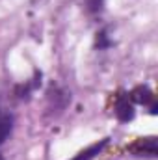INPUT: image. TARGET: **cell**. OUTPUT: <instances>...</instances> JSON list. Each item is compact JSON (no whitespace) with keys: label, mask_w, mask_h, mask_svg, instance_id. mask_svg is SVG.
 <instances>
[{"label":"cell","mask_w":158,"mask_h":160,"mask_svg":"<svg viewBox=\"0 0 158 160\" xmlns=\"http://www.w3.org/2000/svg\"><path fill=\"white\" fill-rule=\"evenodd\" d=\"M0 160H4V157H2V155H0Z\"/></svg>","instance_id":"8"},{"label":"cell","mask_w":158,"mask_h":160,"mask_svg":"<svg viewBox=\"0 0 158 160\" xmlns=\"http://www.w3.org/2000/svg\"><path fill=\"white\" fill-rule=\"evenodd\" d=\"M86 8L89 13H101L104 8V0H86Z\"/></svg>","instance_id":"7"},{"label":"cell","mask_w":158,"mask_h":160,"mask_svg":"<svg viewBox=\"0 0 158 160\" xmlns=\"http://www.w3.org/2000/svg\"><path fill=\"white\" fill-rule=\"evenodd\" d=\"M114 112H116V116H117L119 121H130L134 118V102H132V99H130V95L128 93H119L117 97H116V104H114Z\"/></svg>","instance_id":"2"},{"label":"cell","mask_w":158,"mask_h":160,"mask_svg":"<svg viewBox=\"0 0 158 160\" xmlns=\"http://www.w3.org/2000/svg\"><path fill=\"white\" fill-rule=\"evenodd\" d=\"M13 130V118L11 116H0V143L7 140V136Z\"/></svg>","instance_id":"5"},{"label":"cell","mask_w":158,"mask_h":160,"mask_svg":"<svg viewBox=\"0 0 158 160\" xmlns=\"http://www.w3.org/2000/svg\"><path fill=\"white\" fill-rule=\"evenodd\" d=\"M95 47H97L99 50H104V48L112 47V39H110V36H108V30H106V28H102L101 32H97V39H95Z\"/></svg>","instance_id":"6"},{"label":"cell","mask_w":158,"mask_h":160,"mask_svg":"<svg viewBox=\"0 0 158 160\" xmlns=\"http://www.w3.org/2000/svg\"><path fill=\"white\" fill-rule=\"evenodd\" d=\"M128 149L136 157H147V158H156L158 157V143H156V138L155 136L138 138Z\"/></svg>","instance_id":"1"},{"label":"cell","mask_w":158,"mask_h":160,"mask_svg":"<svg viewBox=\"0 0 158 160\" xmlns=\"http://www.w3.org/2000/svg\"><path fill=\"white\" fill-rule=\"evenodd\" d=\"M108 143H110V138H102V140H99V142H95V143L87 145L86 149L78 151V153H77L71 160H93L97 155H101V153L106 149V145H108Z\"/></svg>","instance_id":"4"},{"label":"cell","mask_w":158,"mask_h":160,"mask_svg":"<svg viewBox=\"0 0 158 160\" xmlns=\"http://www.w3.org/2000/svg\"><path fill=\"white\" fill-rule=\"evenodd\" d=\"M128 95H130L132 102H140V104H143V106H149V108H151V114H156L155 93H153L147 86H138V88H134Z\"/></svg>","instance_id":"3"}]
</instances>
